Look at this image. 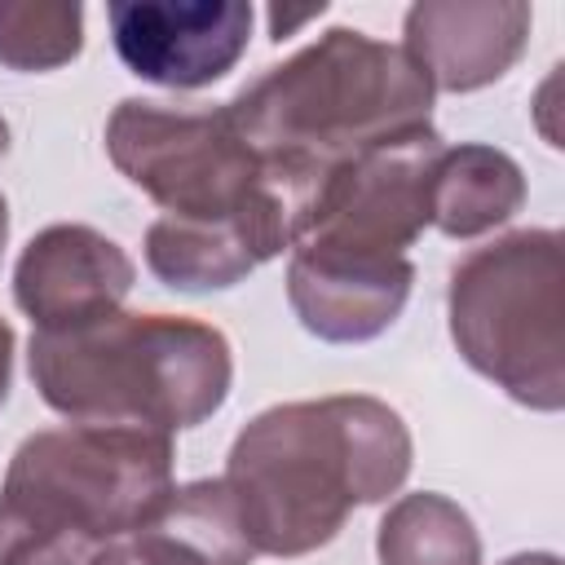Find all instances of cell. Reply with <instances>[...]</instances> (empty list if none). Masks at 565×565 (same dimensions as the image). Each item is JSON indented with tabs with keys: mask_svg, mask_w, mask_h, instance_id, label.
<instances>
[{
	"mask_svg": "<svg viewBox=\"0 0 565 565\" xmlns=\"http://www.w3.org/2000/svg\"><path fill=\"white\" fill-rule=\"evenodd\" d=\"M406 419L371 393L278 402L252 415L225 459V490L256 556H309L358 508L384 503L411 477Z\"/></svg>",
	"mask_w": 565,
	"mask_h": 565,
	"instance_id": "6da1fadb",
	"label": "cell"
},
{
	"mask_svg": "<svg viewBox=\"0 0 565 565\" xmlns=\"http://www.w3.org/2000/svg\"><path fill=\"white\" fill-rule=\"evenodd\" d=\"M26 371L44 406L71 424L185 433L212 419L234 384L221 327L185 313L110 309L66 331H35Z\"/></svg>",
	"mask_w": 565,
	"mask_h": 565,
	"instance_id": "7a4b0ae2",
	"label": "cell"
},
{
	"mask_svg": "<svg viewBox=\"0 0 565 565\" xmlns=\"http://www.w3.org/2000/svg\"><path fill=\"white\" fill-rule=\"evenodd\" d=\"M433 97L402 44L331 26L238 88L225 115L265 163L313 185L340 159L428 124Z\"/></svg>",
	"mask_w": 565,
	"mask_h": 565,
	"instance_id": "3957f363",
	"label": "cell"
},
{
	"mask_svg": "<svg viewBox=\"0 0 565 565\" xmlns=\"http://www.w3.org/2000/svg\"><path fill=\"white\" fill-rule=\"evenodd\" d=\"M172 437L119 424L31 433L0 481V565H84L177 490Z\"/></svg>",
	"mask_w": 565,
	"mask_h": 565,
	"instance_id": "277c9868",
	"label": "cell"
},
{
	"mask_svg": "<svg viewBox=\"0 0 565 565\" xmlns=\"http://www.w3.org/2000/svg\"><path fill=\"white\" fill-rule=\"evenodd\" d=\"M459 358L530 411L565 406V238L512 230L472 247L446 282Z\"/></svg>",
	"mask_w": 565,
	"mask_h": 565,
	"instance_id": "5b68a950",
	"label": "cell"
},
{
	"mask_svg": "<svg viewBox=\"0 0 565 565\" xmlns=\"http://www.w3.org/2000/svg\"><path fill=\"white\" fill-rule=\"evenodd\" d=\"M110 163L172 221H247L274 216L300 234L309 181L265 163L230 124L225 106L181 110L124 97L106 119Z\"/></svg>",
	"mask_w": 565,
	"mask_h": 565,
	"instance_id": "8992f818",
	"label": "cell"
},
{
	"mask_svg": "<svg viewBox=\"0 0 565 565\" xmlns=\"http://www.w3.org/2000/svg\"><path fill=\"white\" fill-rule=\"evenodd\" d=\"M441 150V132L415 124L340 159L313 181L296 243L406 256V247L433 225L428 199Z\"/></svg>",
	"mask_w": 565,
	"mask_h": 565,
	"instance_id": "52a82bcc",
	"label": "cell"
},
{
	"mask_svg": "<svg viewBox=\"0 0 565 565\" xmlns=\"http://www.w3.org/2000/svg\"><path fill=\"white\" fill-rule=\"evenodd\" d=\"M119 62L159 88H207L238 66L256 9L247 0H110Z\"/></svg>",
	"mask_w": 565,
	"mask_h": 565,
	"instance_id": "ba28073f",
	"label": "cell"
},
{
	"mask_svg": "<svg viewBox=\"0 0 565 565\" xmlns=\"http://www.w3.org/2000/svg\"><path fill=\"white\" fill-rule=\"evenodd\" d=\"M415 287L406 256L296 243L287 260V305L300 327L327 344H366L384 335Z\"/></svg>",
	"mask_w": 565,
	"mask_h": 565,
	"instance_id": "9c48e42d",
	"label": "cell"
},
{
	"mask_svg": "<svg viewBox=\"0 0 565 565\" xmlns=\"http://www.w3.org/2000/svg\"><path fill=\"white\" fill-rule=\"evenodd\" d=\"M137 282L132 256L93 225H49L31 234L13 265V300L35 331H66L124 305Z\"/></svg>",
	"mask_w": 565,
	"mask_h": 565,
	"instance_id": "30bf717a",
	"label": "cell"
},
{
	"mask_svg": "<svg viewBox=\"0 0 565 565\" xmlns=\"http://www.w3.org/2000/svg\"><path fill=\"white\" fill-rule=\"evenodd\" d=\"M534 9L521 0H419L406 9L402 49L433 93H477L525 53Z\"/></svg>",
	"mask_w": 565,
	"mask_h": 565,
	"instance_id": "8fae6325",
	"label": "cell"
},
{
	"mask_svg": "<svg viewBox=\"0 0 565 565\" xmlns=\"http://www.w3.org/2000/svg\"><path fill=\"white\" fill-rule=\"evenodd\" d=\"M256 552L238 525L221 477L177 486L154 516L102 543L84 565H252Z\"/></svg>",
	"mask_w": 565,
	"mask_h": 565,
	"instance_id": "7c38bea8",
	"label": "cell"
},
{
	"mask_svg": "<svg viewBox=\"0 0 565 565\" xmlns=\"http://www.w3.org/2000/svg\"><path fill=\"white\" fill-rule=\"evenodd\" d=\"M291 230L274 216L247 221H172L159 216L146 230V265L172 291H225L238 287L265 260L291 252Z\"/></svg>",
	"mask_w": 565,
	"mask_h": 565,
	"instance_id": "4fadbf2b",
	"label": "cell"
},
{
	"mask_svg": "<svg viewBox=\"0 0 565 565\" xmlns=\"http://www.w3.org/2000/svg\"><path fill=\"white\" fill-rule=\"evenodd\" d=\"M525 207V172L508 150L486 141L446 146L433 168V225L446 238H477Z\"/></svg>",
	"mask_w": 565,
	"mask_h": 565,
	"instance_id": "5bb4252c",
	"label": "cell"
},
{
	"mask_svg": "<svg viewBox=\"0 0 565 565\" xmlns=\"http://www.w3.org/2000/svg\"><path fill=\"white\" fill-rule=\"evenodd\" d=\"M375 561L380 565H481V534L472 516L437 494L415 490L388 503L375 525Z\"/></svg>",
	"mask_w": 565,
	"mask_h": 565,
	"instance_id": "9a60e30c",
	"label": "cell"
},
{
	"mask_svg": "<svg viewBox=\"0 0 565 565\" xmlns=\"http://www.w3.org/2000/svg\"><path fill=\"white\" fill-rule=\"evenodd\" d=\"M84 53V4L75 0H4L0 66L57 71Z\"/></svg>",
	"mask_w": 565,
	"mask_h": 565,
	"instance_id": "2e32d148",
	"label": "cell"
},
{
	"mask_svg": "<svg viewBox=\"0 0 565 565\" xmlns=\"http://www.w3.org/2000/svg\"><path fill=\"white\" fill-rule=\"evenodd\" d=\"M327 13V4L318 0V4H309V9H287V4H274L265 18H269V40L274 44H282V40H291L300 26H309V22H318Z\"/></svg>",
	"mask_w": 565,
	"mask_h": 565,
	"instance_id": "e0dca14e",
	"label": "cell"
},
{
	"mask_svg": "<svg viewBox=\"0 0 565 565\" xmlns=\"http://www.w3.org/2000/svg\"><path fill=\"white\" fill-rule=\"evenodd\" d=\"M9 380H13V327L0 318V402L9 397Z\"/></svg>",
	"mask_w": 565,
	"mask_h": 565,
	"instance_id": "ac0fdd59",
	"label": "cell"
},
{
	"mask_svg": "<svg viewBox=\"0 0 565 565\" xmlns=\"http://www.w3.org/2000/svg\"><path fill=\"white\" fill-rule=\"evenodd\" d=\"M499 565H561V556L556 552H516V556H508Z\"/></svg>",
	"mask_w": 565,
	"mask_h": 565,
	"instance_id": "d6986e66",
	"label": "cell"
},
{
	"mask_svg": "<svg viewBox=\"0 0 565 565\" xmlns=\"http://www.w3.org/2000/svg\"><path fill=\"white\" fill-rule=\"evenodd\" d=\"M4 243H9V199L0 194V252H4Z\"/></svg>",
	"mask_w": 565,
	"mask_h": 565,
	"instance_id": "ffe728a7",
	"label": "cell"
},
{
	"mask_svg": "<svg viewBox=\"0 0 565 565\" xmlns=\"http://www.w3.org/2000/svg\"><path fill=\"white\" fill-rule=\"evenodd\" d=\"M9 154V124H4V115H0V159Z\"/></svg>",
	"mask_w": 565,
	"mask_h": 565,
	"instance_id": "44dd1931",
	"label": "cell"
}]
</instances>
